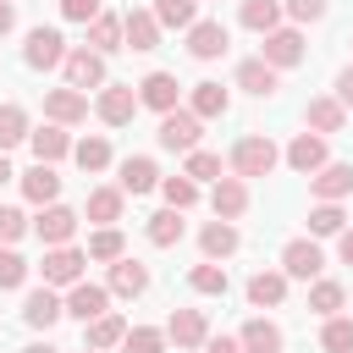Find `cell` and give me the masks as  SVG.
Returning a JSON list of instances; mask_svg holds the SVG:
<instances>
[{
	"instance_id": "cell-24",
	"label": "cell",
	"mask_w": 353,
	"mask_h": 353,
	"mask_svg": "<svg viewBox=\"0 0 353 353\" xmlns=\"http://www.w3.org/2000/svg\"><path fill=\"white\" fill-rule=\"evenodd\" d=\"M237 243H243V237H237V226H232V221H221V215H215V221L199 232L204 259H226V254H237Z\"/></svg>"
},
{
	"instance_id": "cell-44",
	"label": "cell",
	"mask_w": 353,
	"mask_h": 353,
	"mask_svg": "<svg viewBox=\"0 0 353 353\" xmlns=\"http://www.w3.org/2000/svg\"><path fill=\"white\" fill-rule=\"evenodd\" d=\"M121 254H127V243H121L116 226H99V232L88 237V259H121Z\"/></svg>"
},
{
	"instance_id": "cell-54",
	"label": "cell",
	"mask_w": 353,
	"mask_h": 353,
	"mask_svg": "<svg viewBox=\"0 0 353 353\" xmlns=\"http://www.w3.org/2000/svg\"><path fill=\"white\" fill-rule=\"evenodd\" d=\"M11 176H17V171H11V160H6V149H0V188H6Z\"/></svg>"
},
{
	"instance_id": "cell-27",
	"label": "cell",
	"mask_w": 353,
	"mask_h": 353,
	"mask_svg": "<svg viewBox=\"0 0 353 353\" xmlns=\"http://www.w3.org/2000/svg\"><path fill=\"white\" fill-rule=\"evenodd\" d=\"M88 50H99V55H116V50H127V44H121V17L99 11V17L88 22Z\"/></svg>"
},
{
	"instance_id": "cell-49",
	"label": "cell",
	"mask_w": 353,
	"mask_h": 353,
	"mask_svg": "<svg viewBox=\"0 0 353 353\" xmlns=\"http://www.w3.org/2000/svg\"><path fill=\"white\" fill-rule=\"evenodd\" d=\"M61 17L66 22H94L99 17V0H61Z\"/></svg>"
},
{
	"instance_id": "cell-45",
	"label": "cell",
	"mask_w": 353,
	"mask_h": 353,
	"mask_svg": "<svg viewBox=\"0 0 353 353\" xmlns=\"http://www.w3.org/2000/svg\"><path fill=\"white\" fill-rule=\"evenodd\" d=\"M342 298H347L342 281H314V287H309V309H314V314H336Z\"/></svg>"
},
{
	"instance_id": "cell-19",
	"label": "cell",
	"mask_w": 353,
	"mask_h": 353,
	"mask_svg": "<svg viewBox=\"0 0 353 353\" xmlns=\"http://www.w3.org/2000/svg\"><path fill=\"white\" fill-rule=\"evenodd\" d=\"M160 188V165L149 154H127L121 160V193H154Z\"/></svg>"
},
{
	"instance_id": "cell-29",
	"label": "cell",
	"mask_w": 353,
	"mask_h": 353,
	"mask_svg": "<svg viewBox=\"0 0 353 353\" xmlns=\"http://www.w3.org/2000/svg\"><path fill=\"white\" fill-rule=\"evenodd\" d=\"M22 193L33 199V204H55V193H61V176H55V165H33V171H22Z\"/></svg>"
},
{
	"instance_id": "cell-47",
	"label": "cell",
	"mask_w": 353,
	"mask_h": 353,
	"mask_svg": "<svg viewBox=\"0 0 353 353\" xmlns=\"http://www.w3.org/2000/svg\"><path fill=\"white\" fill-rule=\"evenodd\" d=\"M22 232H28V215H22V210H11V204H0V243L11 248Z\"/></svg>"
},
{
	"instance_id": "cell-18",
	"label": "cell",
	"mask_w": 353,
	"mask_h": 353,
	"mask_svg": "<svg viewBox=\"0 0 353 353\" xmlns=\"http://www.w3.org/2000/svg\"><path fill=\"white\" fill-rule=\"evenodd\" d=\"M287 165L303 171V176L320 171V165H325V138H320V132H298V138L287 143Z\"/></svg>"
},
{
	"instance_id": "cell-46",
	"label": "cell",
	"mask_w": 353,
	"mask_h": 353,
	"mask_svg": "<svg viewBox=\"0 0 353 353\" xmlns=\"http://www.w3.org/2000/svg\"><path fill=\"white\" fill-rule=\"evenodd\" d=\"M28 281V259L17 254V248H0V292H11V287H22Z\"/></svg>"
},
{
	"instance_id": "cell-31",
	"label": "cell",
	"mask_w": 353,
	"mask_h": 353,
	"mask_svg": "<svg viewBox=\"0 0 353 353\" xmlns=\"http://www.w3.org/2000/svg\"><path fill=\"white\" fill-rule=\"evenodd\" d=\"M121 336H127V320H121V314H110V309H105V314H94V320H88V347H99V353H105V347H121Z\"/></svg>"
},
{
	"instance_id": "cell-55",
	"label": "cell",
	"mask_w": 353,
	"mask_h": 353,
	"mask_svg": "<svg viewBox=\"0 0 353 353\" xmlns=\"http://www.w3.org/2000/svg\"><path fill=\"white\" fill-rule=\"evenodd\" d=\"M22 353H55V347H50V342H33V347H22Z\"/></svg>"
},
{
	"instance_id": "cell-41",
	"label": "cell",
	"mask_w": 353,
	"mask_h": 353,
	"mask_svg": "<svg viewBox=\"0 0 353 353\" xmlns=\"http://www.w3.org/2000/svg\"><path fill=\"white\" fill-rule=\"evenodd\" d=\"M160 193H165L171 210H193V204H199V182H193V176H165Z\"/></svg>"
},
{
	"instance_id": "cell-3",
	"label": "cell",
	"mask_w": 353,
	"mask_h": 353,
	"mask_svg": "<svg viewBox=\"0 0 353 353\" xmlns=\"http://www.w3.org/2000/svg\"><path fill=\"white\" fill-rule=\"evenodd\" d=\"M320 270H325V254H320V243H314V237H292V243L281 248V276L314 281Z\"/></svg>"
},
{
	"instance_id": "cell-33",
	"label": "cell",
	"mask_w": 353,
	"mask_h": 353,
	"mask_svg": "<svg viewBox=\"0 0 353 353\" xmlns=\"http://www.w3.org/2000/svg\"><path fill=\"white\" fill-rule=\"evenodd\" d=\"M243 28H254V33H270V28H281V0H243Z\"/></svg>"
},
{
	"instance_id": "cell-43",
	"label": "cell",
	"mask_w": 353,
	"mask_h": 353,
	"mask_svg": "<svg viewBox=\"0 0 353 353\" xmlns=\"http://www.w3.org/2000/svg\"><path fill=\"white\" fill-rule=\"evenodd\" d=\"M182 176H193V182H215V176H221V154H210V149H188Z\"/></svg>"
},
{
	"instance_id": "cell-40",
	"label": "cell",
	"mask_w": 353,
	"mask_h": 353,
	"mask_svg": "<svg viewBox=\"0 0 353 353\" xmlns=\"http://www.w3.org/2000/svg\"><path fill=\"white\" fill-rule=\"evenodd\" d=\"M72 160H77L83 171H105V165H110V143H105V138H83V143H72Z\"/></svg>"
},
{
	"instance_id": "cell-11",
	"label": "cell",
	"mask_w": 353,
	"mask_h": 353,
	"mask_svg": "<svg viewBox=\"0 0 353 353\" xmlns=\"http://www.w3.org/2000/svg\"><path fill=\"white\" fill-rule=\"evenodd\" d=\"M121 44L127 50H160V22H154V11H127L121 17Z\"/></svg>"
},
{
	"instance_id": "cell-14",
	"label": "cell",
	"mask_w": 353,
	"mask_h": 353,
	"mask_svg": "<svg viewBox=\"0 0 353 353\" xmlns=\"http://www.w3.org/2000/svg\"><path fill=\"white\" fill-rule=\"evenodd\" d=\"M210 204H215V215H221V221H237V215L248 210V182H243V176H215Z\"/></svg>"
},
{
	"instance_id": "cell-28",
	"label": "cell",
	"mask_w": 353,
	"mask_h": 353,
	"mask_svg": "<svg viewBox=\"0 0 353 353\" xmlns=\"http://www.w3.org/2000/svg\"><path fill=\"white\" fill-rule=\"evenodd\" d=\"M226 105H232V94H226L221 83H193V99H188V110H193L199 121H210V116H226Z\"/></svg>"
},
{
	"instance_id": "cell-23",
	"label": "cell",
	"mask_w": 353,
	"mask_h": 353,
	"mask_svg": "<svg viewBox=\"0 0 353 353\" xmlns=\"http://www.w3.org/2000/svg\"><path fill=\"white\" fill-rule=\"evenodd\" d=\"M309 188L320 193V199H347L353 193V165H320V171H309Z\"/></svg>"
},
{
	"instance_id": "cell-39",
	"label": "cell",
	"mask_w": 353,
	"mask_h": 353,
	"mask_svg": "<svg viewBox=\"0 0 353 353\" xmlns=\"http://www.w3.org/2000/svg\"><path fill=\"white\" fill-rule=\"evenodd\" d=\"M33 127H28V110L22 105H0V149H11V143H22Z\"/></svg>"
},
{
	"instance_id": "cell-56",
	"label": "cell",
	"mask_w": 353,
	"mask_h": 353,
	"mask_svg": "<svg viewBox=\"0 0 353 353\" xmlns=\"http://www.w3.org/2000/svg\"><path fill=\"white\" fill-rule=\"evenodd\" d=\"M83 353H99V347H83Z\"/></svg>"
},
{
	"instance_id": "cell-30",
	"label": "cell",
	"mask_w": 353,
	"mask_h": 353,
	"mask_svg": "<svg viewBox=\"0 0 353 353\" xmlns=\"http://www.w3.org/2000/svg\"><path fill=\"white\" fill-rule=\"evenodd\" d=\"M188 287H193V292H210V298H226L232 276H226V265L204 259V265H193V270H188Z\"/></svg>"
},
{
	"instance_id": "cell-52",
	"label": "cell",
	"mask_w": 353,
	"mask_h": 353,
	"mask_svg": "<svg viewBox=\"0 0 353 353\" xmlns=\"http://www.w3.org/2000/svg\"><path fill=\"white\" fill-rule=\"evenodd\" d=\"M17 28V11H11V0H0V39Z\"/></svg>"
},
{
	"instance_id": "cell-26",
	"label": "cell",
	"mask_w": 353,
	"mask_h": 353,
	"mask_svg": "<svg viewBox=\"0 0 353 353\" xmlns=\"http://www.w3.org/2000/svg\"><path fill=\"white\" fill-rule=\"evenodd\" d=\"M287 298V276L281 270H259V276H248V303L254 309H276Z\"/></svg>"
},
{
	"instance_id": "cell-7",
	"label": "cell",
	"mask_w": 353,
	"mask_h": 353,
	"mask_svg": "<svg viewBox=\"0 0 353 353\" xmlns=\"http://www.w3.org/2000/svg\"><path fill=\"white\" fill-rule=\"evenodd\" d=\"M61 309L72 314V320H94V314H105L110 309V287H99V281H72V292L61 298Z\"/></svg>"
},
{
	"instance_id": "cell-16",
	"label": "cell",
	"mask_w": 353,
	"mask_h": 353,
	"mask_svg": "<svg viewBox=\"0 0 353 353\" xmlns=\"http://www.w3.org/2000/svg\"><path fill=\"white\" fill-rule=\"evenodd\" d=\"M105 287H110L116 298H138V292H149V270L121 254V259H110V281H105Z\"/></svg>"
},
{
	"instance_id": "cell-53",
	"label": "cell",
	"mask_w": 353,
	"mask_h": 353,
	"mask_svg": "<svg viewBox=\"0 0 353 353\" xmlns=\"http://www.w3.org/2000/svg\"><path fill=\"white\" fill-rule=\"evenodd\" d=\"M336 237H342V243H336V248H342V265H353V232H336Z\"/></svg>"
},
{
	"instance_id": "cell-50",
	"label": "cell",
	"mask_w": 353,
	"mask_h": 353,
	"mask_svg": "<svg viewBox=\"0 0 353 353\" xmlns=\"http://www.w3.org/2000/svg\"><path fill=\"white\" fill-rule=\"evenodd\" d=\"M336 105H342V110H353V66H347V72H336Z\"/></svg>"
},
{
	"instance_id": "cell-38",
	"label": "cell",
	"mask_w": 353,
	"mask_h": 353,
	"mask_svg": "<svg viewBox=\"0 0 353 353\" xmlns=\"http://www.w3.org/2000/svg\"><path fill=\"white\" fill-rule=\"evenodd\" d=\"M320 347H325V353H353V320H347V314H325Z\"/></svg>"
},
{
	"instance_id": "cell-35",
	"label": "cell",
	"mask_w": 353,
	"mask_h": 353,
	"mask_svg": "<svg viewBox=\"0 0 353 353\" xmlns=\"http://www.w3.org/2000/svg\"><path fill=\"white\" fill-rule=\"evenodd\" d=\"M154 22L160 28H193L199 22V0H154Z\"/></svg>"
},
{
	"instance_id": "cell-42",
	"label": "cell",
	"mask_w": 353,
	"mask_h": 353,
	"mask_svg": "<svg viewBox=\"0 0 353 353\" xmlns=\"http://www.w3.org/2000/svg\"><path fill=\"white\" fill-rule=\"evenodd\" d=\"M121 353H165V331H154V325H132V331L121 336Z\"/></svg>"
},
{
	"instance_id": "cell-15",
	"label": "cell",
	"mask_w": 353,
	"mask_h": 353,
	"mask_svg": "<svg viewBox=\"0 0 353 353\" xmlns=\"http://www.w3.org/2000/svg\"><path fill=\"white\" fill-rule=\"evenodd\" d=\"M33 232L55 248V243H72V232H77V210H66V204H44V215L33 221Z\"/></svg>"
},
{
	"instance_id": "cell-12",
	"label": "cell",
	"mask_w": 353,
	"mask_h": 353,
	"mask_svg": "<svg viewBox=\"0 0 353 353\" xmlns=\"http://www.w3.org/2000/svg\"><path fill=\"white\" fill-rule=\"evenodd\" d=\"M204 336H210L204 309H176L171 325H165V342H176V347H204Z\"/></svg>"
},
{
	"instance_id": "cell-9",
	"label": "cell",
	"mask_w": 353,
	"mask_h": 353,
	"mask_svg": "<svg viewBox=\"0 0 353 353\" xmlns=\"http://www.w3.org/2000/svg\"><path fill=\"white\" fill-rule=\"evenodd\" d=\"M259 61H270L276 72H281V66H298V61H303V33H298V28H270Z\"/></svg>"
},
{
	"instance_id": "cell-8",
	"label": "cell",
	"mask_w": 353,
	"mask_h": 353,
	"mask_svg": "<svg viewBox=\"0 0 353 353\" xmlns=\"http://www.w3.org/2000/svg\"><path fill=\"white\" fill-rule=\"evenodd\" d=\"M61 66H66V83L72 88H105V55L99 50H88V44L83 50H66Z\"/></svg>"
},
{
	"instance_id": "cell-13",
	"label": "cell",
	"mask_w": 353,
	"mask_h": 353,
	"mask_svg": "<svg viewBox=\"0 0 353 353\" xmlns=\"http://www.w3.org/2000/svg\"><path fill=\"white\" fill-rule=\"evenodd\" d=\"M226 44H232V39H226L221 22H193V28H188V55H193V61H215V55H226Z\"/></svg>"
},
{
	"instance_id": "cell-21",
	"label": "cell",
	"mask_w": 353,
	"mask_h": 353,
	"mask_svg": "<svg viewBox=\"0 0 353 353\" xmlns=\"http://www.w3.org/2000/svg\"><path fill=\"white\" fill-rule=\"evenodd\" d=\"M237 88H248V94H259V99H270V94L281 88V83H276V66L254 55V61H237Z\"/></svg>"
},
{
	"instance_id": "cell-17",
	"label": "cell",
	"mask_w": 353,
	"mask_h": 353,
	"mask_svg": "<svg viewBox=\"0 0 353 353\" xmlns=\"http://www.w3.org/2000/svg\"><path fill=\"white\" fill-rule=\"evenodd\" d=\"M138 105H149V110H176V77L171 72H149L143 83H138Z\"/></svg>"
},
{
	"instance_id": "cell-37",
	"label": "cell",
	"mask_w": 353,
	"mask_h": 353,
	"mask_svg": "<svg viewBox=\"0 0 353 353\" xmlns=\"http://www.w3.org/2000/svg\"><path fill=\"white\" fill-rule=\"evenodd\" d=\"M342 221H347V215H342V204H336V199H320V204L309 210V232H314V237H336V232H342Z\"/></svg>"
},
{
	"instance_id": "cell-5",
	"label": "cell",
	"mask_w": 353,
	"mask_h": 353,
	"mask_svg": "<svg viewBox=\"0 0 353 353\" xmlns=\"http://www.w3.org/2000/svg\"><path fill=\"white\" fill-rule=\"evenodd\" d=\"M94 110H99V121H105V127H127V121L138 116V94H132L127 83H105V88H99V99H94Z\"/></svg>"
},
{
	"instance_id": "cell-36",
	"label": "cell",
	"mask_w": 353,
	"mask_h": 353,
	"mask_svg": "<svg viewBox=\"0 0 353 353\" xmlns=\"http://www.w3.org/2000/svg\"><path fill=\"white\" fill-rule=\"evenodd\" d=\"M88 221H99V226L121 221V188H94L88 193Z\"/></svg>"
},
{
	"instance_id": "cell-25",
	"label": "cell",
	"mask_w": 353,
	"mask_h": 353,
	"mask_svg": "<svg viewBox=\"0 0 353 353\" xmlns=\"http://www.w3.org/2000/svg\"><path fill=\"white\" fill-rule=\"evenodd\" d=\"M237 342H243V353H281V347H287V336H281L276 320H248Z\"/></svg>"
},
{
	"instance_id": "cell-10",
	"label": "cell",
	"mask_w": 353,
	"mask_h": 353,
	"mask_svg": "<svg viewBox=\"0 0 353 353\" xmlns=\"http://www.w3.org/2000/svg\"><path fill=\"white\" fill-rule=\"evenodd\" d=\"M44 116H50V121H61V127H72V121H83V116H88V94H83V88H72V83H66V88H50V94H44Z\"/></svg>"
},
{
	"instance_id": "cell-2",
	"label": "cell",
	"mask_w": 353,
	"mask_h": 353,
	"mask_svg": "<svg viewBox=\"0 0 353 353\" xmlns=\"http://www.w3.org/2000/svg\"><path fill=\"white\" fill-rule=\"evenodd\" d=\"M83 265H88V254L83 248H72V243H55L50 254H44V287H72V281H83Z\"/></svg>"
},
{
	"instance_id": "cell-20",
	"label": "cell",
	"mask_w": 353,
	"mask_h": 353,
	"mask_svg": "<svg viewBox=\"0 0 353 353\" xmlns=\"http://www.w3.org/2000/svg\"><path fill=\"white\" fill-rule=\"evenodd\" d=\"M61 314H66V309H61V298H55L50 287H33V292L22 298V320H28V325H39V331H50Z\"/></svg>"
},
{
	"instance_id": "cell-32",
	"label": "cell",
	"mask_w": 353,
	"mask_h": 353,
	"mask_svg": "<svg viewBox=\"0 0 353 353\" xmlns=\"http://www.w3.org/2000/svg\"><path fill=\"white\" fill-rule=\"evenodd\" d=\"M303 121L325 138V132H342V121H347V110L336 105V99H309V110H303Z\"/></svg>"
},
{
	"instance_id": "cell-6",
	"label": "cell",
	"mask_w": 353,
	"mask_h": 353,
	"mask_svg": "<svg viewBox=\"0 0 353 353\" xmlns=\"http://www.w3.org/2000/svg\"><path fill=\"white\" fill-rule=\"evenodd\" d=\"M199 127H204V121H199L193 110H165L154 138H160V149H182V154H188V149H199Z\"/></svg>"
},
{
	"instance_id": "cell-1",
	"label": "cell",
	"mask_w": 353,
	"mask_h": 353,
	"mask_svg": "<svg viewBox=\"0 0 353 353\" xmlns=\"http://www.w3.org/2000/svg\"><path fill=\"white\" fill-rule=\"evenodd\" d=\"M276 160H281V154H276V143H270L265 132H248V138L232 143V176H243V182H248V176H270Z\"/></svg>"
},
{
	"instance_id": "cell-4",
	"label": "cell",
	"mask_w": 353,
	"mask_h": 353,
	"mask_svg": "<svg viewBox=\"0 0 353 353\" xmlns=\"http://www.w3.org/2000/svg\"><path fill=\"white\" fill-rule=\"evenodd\" d=\"M22 61H28L33 72H50V66H61V61H66V39H61L55 28H33V33H28V44H22Z\"/></svg>"
},
{
	"instance_id": "cell-48",
	"label": "cell",
	"mask_w": 353,
	"mask_h": 353,
	"mask_svg": "<svg viewBox=\"0 0 353 353\" xmlns=\"http://www.w3.org/2000/svg\"><path fill=\"white\" fill-rule=\"evenodd\" d=\"M281 6H287L292 22H320L325 17V0H281Z\"/></svg>"
},
{
	"instance_id": "cell-34",
	"label": "cell",
	"mask_w": 353,
	"mask_h": 353,
	"mask_svg": "<svg viewBox=\"0 0 353 353\" xmlns=\"http://www.w3.org/2000/svg\"><path fill=\"white\" fill-rule=\"evenodd\" d=\"M149 243L154 248H171V243H182V210H160V215H149Z\"/></svg>"
},
{
	"instance_id": "cell-22",
	"label": "cell",
	"mask_w": 353,
	"mask_h": 353,
	"mask_svg": "<svg viewBox=\"0 0 353 353\" xmlns=\"http://www.w3.org/2000/svg\"><path fill=\"white\" fill-rule=\"evenodd\" d=\"M28 143H33V154H39L44 165H55L61 154H72V138H66V127H61V121H50V127H33V132H28Z\"/></svg>"
},
{
	"instance_id": "cell-51",
	"label": "cell",
	"mask_w": 353,
	"mask_h": 353,
	"mask_svg": "<svg viewBox=\"0 0 353 353\" xmlns=\"http://www.w3.org/2000/svg\"><path fill=\"white\" fill-rule=\"evenodd\" d=\"M204 353H243L237 336H204Z\"/></svg>"
}]
</instances>
